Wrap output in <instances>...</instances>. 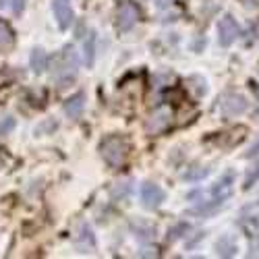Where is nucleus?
<instances>
[{
    "label": "nucleus",
    "instance_id": "1",
    "mask_svg": "<svg viewBox=\"0 0 259 259\" xmlns=\"http://www.w3.org/2000/svg\"><path fill=\"white\" fill-rule=\"evenodd\" d=\"M128 141L122 135H108L100 143V154L110 168H120L128 158Z\"/></svg>",
    "mask_w": 259,
    "mask_h": 259
},
{
    "label": "nucleus",
    "instance_id": "2",
    "mask_svg": "<svg viewBox=\"0 0 259 259\" xmlns=\"http://www.w3.org/2000/svg\"><path fill=\"white\" fill-rule=\"evenodd\" d=\"M77 69H79V58L73 46H67L60 56L56 58V69L52 73V77L56 79L58 88H67V85L77 77Z\"/></svg>",
    "mask_w": 259,
    "mask_h": 259
},
{
    "label": "nucleus",
    "instance_id": "3",
    "mask_svg": "<svg viewBox=\"0 0 259 259\" xmlns=\"http://www.w3.org/2000/svg\"><path fill=\"white\" fill-rule=\"evenodd\" d=\"M172 122V108L170 106H158L156 110L149 114V118L145 120V128L149 135H158L170 126Z\"/></svg>",
    "mask_w": 259,
    "mask_h": 259
},
{
    "label": "nucleus",
    "instance_id": "4",
    "mask_svg": "<svg viewBox=\"0 0 259 259\" xmlns=\"http://www.w3.org/2000/svg\"><path fill=\"white\" fill-rule=\"evenodd\" d=\"M218 108L224 116H239L247 110V100L241 96V94H224L220 100H218Z\"/></svg>",
    "mask_w": 259,
    "mask_h": 259
},
{
    "label": "nucleus",
    "instance_id": "5",
    "mask_svg": "<svg viewBox=\"0 0 259 259\" xmlns=\"http://www.w3.org/2000/svg\"><path fill=\"white\" fill-rule=\"evenodd\" d=\"M139 19V9L133 3H122L116 11V27L120 31H128Z\"/></svg>",
    "mask_w": 259,
    "mask_h": 259
},
{
    "label": "nucleus",
    "instance_id": "6",
    "mask_svg": "<svg viewBox=\"0 0 259 259\" xmlns=\"http://www.w3.org/2000/svg\"><path fill=\"white\" fill-rule=\"evenodd\" d=\"M239 35H241V27L236 25V21L230 15L220 19V23H218V41L222 46H230L232 41H236Z\"/></svg>",
    "mask_w": 259,
    "mask_h": 259
},
{
    "label": "nucleus",
    "instance_id": "7",
    "mask_svg": "<svg viewBox=\"0 0 259 259\" xmlns=\"http://www.w3.org/2000/svg\"><path fill=\"white\" fill-rule=\"evenodd\" d=\"M232 191H234V172L228 170L226 175L211 187V197L215 203H222L232 195Z\"/></svg>",
    "mask_w": 259,
    "mask_h": 259
},
{
    "label": "nucleus",
    "instance_id": "8",
    "mask_svg": "<svg viewBox=\"0 0 259 259\" xmlns=\"http://www.w3.org/2000/svg\"><path fill=\"white\" fill-rule=\"evenodd\" d=\"M164 201V191L154 183H143L141 185V203L147 209H154Z\"/></svg>",
    "mask_w": 259,
    "mask_h": 259
},
{
    "label": "nucleus",
    "instance_id": "9",
    "mask_svg": "<svg viewBox=\"0 0 259 259\" xmlns=\"http://www.w3.org/2000/svg\"><path fill=\"white\" fill-rule=\"evenodd\" d=\"M52 11L60 29H69L73 23V9L69 0H52Z\"/></svg>",
    "mask_w": 259,
    "mask_h": 259
},
{
    "label": "nucleus",
    "instance_id": "10",
    "mask_svg": "<svg viewBox=\"0 0 259 259\" xmlns=\"http://www.w3.org/2000/svg\"><path fill=\"white\" fill-rule=\"evenodd\" d=\"M94 245H96V239H94L92 228L88 224H81L79 232L75 234V247H77V251L79 253H88V251L94 249Z\"/></svg>",
    "mask_w": 259,
    "mask_h": 259
},
{
    "label": "nucleus",
    "instance_id": "11",
    "mask_svg": "<svg viewBox=\"0 0 259 259\" xmlns=\"http://www.w3.org/2000/svg\"><path fill=\"white\" fill-rule=\"evenodd\" d=\"M83 108H85V94H81V92L71 96L67 102H64V112H67V116L73 120H77L83 114Z\"/></svg>",
    "mask_w": 259,
    "mask_h": 259
},
{
    "label": "nucleus",
    "instance_id": "12",
    "mask_svg": "<svg viewBox=\"0 0 259 259\" xmlns=\"http://www.w3.org/2000/svg\"><path fill=\"white\" fill-rule=\"evenodd\" d=\"M135 236H139L141 241H149V239H154L156 236V226L152 222H145V220H137L131 224Z\"/></svg>",
    "mask_w": 259,
    "mask_h": 259
},
{
    "label": "nucleus",
    "instance_id": "13",
    "mask_svg": "<svg viewBox=\"0 0 259 259\" xmlns=\"http://www.w3.org/2000/svg\"><path fill=\"white\" fill-rule=\"evenodd\" d=\"M215 249H218L220 257H232V255H236V251H239V247H236V243L230 234H224L222 239L215 243Z\"/></svg>",
    "mask_w": 259,
    "mask_h": 259
},
{
    "label": "nucleus",
    "instance_id": "14",
    "mask_svg": "<svg viewBox=\"0 0 259 259\" xmlns=\"http://www.w3.org/2000/svg\"><path fill=\"white\" fill-rule=\"evenodd\" d=\"M29 62H31V69H33V73H44L46 71V67H48V56H46V52L41 50V48H35L33 52H31V58H29Z\"/></svg>",
    "mask_w": 259,
    "mask_h": 259
},
{
    "label": "nucleus",
    "instance_id": "15",
    "mask_svg": "<svg viewBox=\"0 0 259 259\" xmlns=\"http://www.w3.org/2000/svg\"><path fill=\"white\" fill-rule=\"evenodd\" d=\"M13 44H15V35L11 31V27L0 21V50H9V48H13Z\"/></svg>",
    "mask_w": 259,
    "mask_h": 259
},
{
    "label": "nucleus",
    "instance_id": "16",
    "mask_svg": "<svg viewBox=\"0 0 259 259\" xmlns=\"http://www.w3.org/2000/svg\"><path fill=\"white\" fill-rule=\"evenodd\" d=\"M245 133H247V128H245V126H236V128H232V131L224 133L222 137H228V141H226L224 145L232 147V145H236V143H241V141L245 139Z\"/></svg>",
    "mask_w": 259,
    "mask_h": 259
},
{
    "label": "nucleus",
    "instance_id": "17",
    "mask_svg": "<svg viewBox=\"0 0 259 259\" xmlns=\"http://www.w3.org/2000/svg\"><path fill=\"white\" fill-rule=\"evenodd\" d=\"M94 44H96V33L90 31L88 39H85V62H88V67H92L94 64Z\"/></svg>",
    "mask_w": 259,
    "mask_h": 259
},
{
    "label": "nucleus",
    "instance_id": "18",
    "mask_svg": "<svg viewBox=\"0 0 259 259\" xmlns=\"http://www.w3.org/2000/svg\"><path fill=\"white\" fill-rule=\"evenodd\" d=\"M27 0H0V9H11L15 15H21Z\"/></svg>",
    "mask_w": 259,
    "mask_h": 259
},
{
    "label": "nucleus",
    "instance_id": "19",
    "mask_svg": "<svg viewBox=\"0 0 259 259\" xmlns=\"http://www.w3.org/2000/svg\"><path fill=\"white\" fill-rule=\"evenodd\" d=\"M207 175H209V170H207V168L195 166L193 170H187V172H185V179H187V181H201V179H205Z\"/></svg>",
    "mask_w": 259,
    "mask_h": 259
},
{
    "label": "nucleus",
    "instance_id": "20",
    "mask_svg": "<svg viewBox=\"0 0 259 259\" xmlns=\"http://www.w3.org/2000/svg\"><path fill=\"white\" fill-rule=\"evenodd\" d=\"M187 230H189L187 224H179L175 230H170V232H168V241H170V243H175L177 239H181V236H183L181 232H187Z\"/></svg>",
    "mask_w": 259,
    "mask_h": 259
},
{
    "label": "nucleus",
    "instance_id": "21",
    "mask_svg": "<svg viewBox=\"0 0 259 259\" xmlns=\"http://www.w3.org/2000/svg\"><path fill=\"white\" fill-rule=\"evenodd\" d=\"M15 128V120L11 116H7L5 120H0V135H7Z\"/></svg>",
    "mask_w": 259,
    "mask_h": 259
},
{
    "label": "nucleus",
    "instance_id": "22",
    "mask_svg": "<svg viewBox=\"0 0 259 259\" xmlns=\"http://www.w3.org/2000/svg\"><path fill=\"white\" fill-rule=\"evenodd\" d=\"M259 181V166L255 168V172H251V175L247 177V181H245V189H251V185H255Z\"/></svg>",
    "mask_w": 259,
    "mask_h": 259
},
{
    "label": "nucleus",
    "instance_id": "23",
    "mask_svg": "<svg viewBox=\"0 0 259 259\" xmlns=\"http://www.w3.org/2000/svg\"><path fill=\"white\" fill-rule=\"evenodd\" d=\"M253 156H259V139L251 145V149H249V152L245 154V158H253Z\"/></svg>",
    "mask_w": 259,
    "mask_h": 259
},
{
    "label": "nucleus",
    "instance_id": "24",
    "mask_svg": "<svg viewBox=\"0 0 259 259\" xmlns=\"http://www.w3.org/2000/svg\"><path fill=\"white\" fill-rule=\"evenodd\" d=\"M249 257H259V239L251 245V253H249Z\"/></svg>",
    "mask_w": 259,
    "mask_h": 259
},
{
    "label": "nucleus",
    "instance_id": "25",
    "mask_svg": "<svg viewBox=\"0 0 259 259\" xmlns=\"http://www.w3.org/2000/svg\"><path fill=\"white\" fill-rule=\"evenodd\" d=\"M253 92H255V96H257V100H259V85H257V83H253Z\"/></svg>",
    "mask_w": 259,
    "mask_h": 259
},
{
    "label": "nucleus",
    "instance_id": "26",
    "mask_svg": "<svg viewBox=\"0 0 259 259\" xmlns=\"http://www.w3.org/2000/svg\"><path fill=\"white\" fill-rule=\"evenodd\" d=\"M257 35H259V25H257Z\"/></svg>",
    "mask_w": 259,
    "mask_h": 259
},
{
    "label": "nucleus",
    "instance_id": "27",
    "mask_svg": "<svg viewBox=\"0 0 259 259\" xmlns=\"http://www.w3.org/2000/svg\"><path fill=\"white\" fill-rule=\"evenodd\" d=\"M257 203H259V201H257Z\"/></svg>",
    "mask_w": 259,
    "mask_h": 259
}]
</instances>
